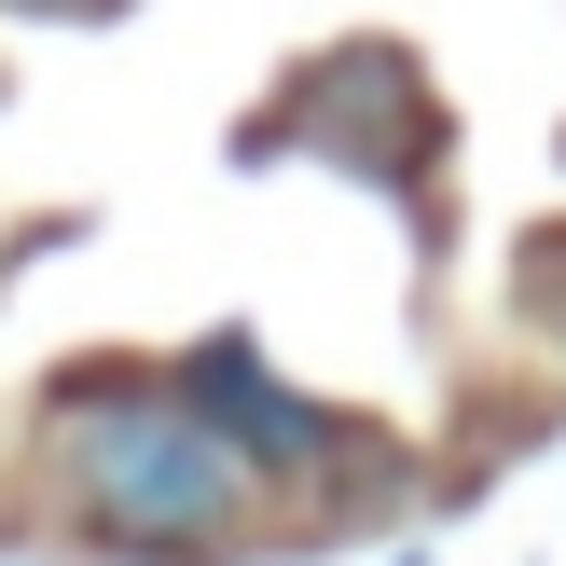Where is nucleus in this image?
<instances>
[{"instance_id": "f257e3e1", "label": "nucleus", "mask_w": 566, "mask_h": 566, "mask_svg": "<svg viewBox=\"0 0 566 566\" xmlns=\"http://www.w3.org/2000/svg\"><path fill=\"white\" fill-rule=\"evenodd\" d=\"M70 497L138 553H193L263 497V470L180 387H97V401H70Z\"/></svg>"}, {"instance_id": "f03ea898", "label": "nucleus", "mask_w": 566, "mask_h": 566, "mask_svg": "<svg viewBox=\"0 0 566 566\" xmlns=\"http://www.w3.org/2000/svg\"><path fill=\"white\" fill-rule=\"evenodd\" d=\"M180 401L208 415V429L235 442L263 484H291V470H332V457H346V415H318L291 374H263V346H249V332H221V346L180 359Z\"/></svg>"}, {"instance_id": "7ed1b4c3", "label": "nucleus", "mask_w": 566, "mask_h": 566, "mask_svg": "<svg viewBox=\"0 0 566 566\" xmlns=\"http://www.w3.org/2000/svg\"><path fill=\"white\" fill-rule=\"evenodd\" d=\"M14 14H97V0H14Z\"/></svg>"}]
</instances>
